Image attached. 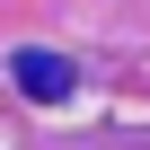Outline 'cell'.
I'll return each instance as SVG.
<instances>
[{
  "label": "cell",
  "mask_w": 150,
  "mask_h": 150,
  "mask_svg": "<svg viewBox=\"0 0 150 150\" xmlns=\"http://www.w3.org/2000/svg\"><path fill=\"white\" fill-rule=\"evenodd\" d=\"M9 71H18V88H27L35 106H62V97H71V62H62V53H44V44H27Z\"/></svg>",
  "instance_id": "cell-1"
}]
</instances>
